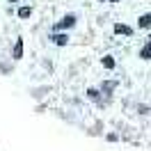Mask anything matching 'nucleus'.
<instances>
[{
	"label": "nucleus",
	"instance_id": "obj_1",
	"mask_svg": "<svg viewBox=\"0 0 151 151\" xmlns=\"http://www.w3.org/2000/svg\"><path fill=\"white\" fill-rule=\"evenodd\" d=\"M73 23H76V16H64V19H62V21H60V23L55 25V30H64V28H71Z\"/></svg>",
	"mask_w": 151,
	"mask_h": 151
},
{
	"label": "nucleus",
	"instance_id": "obj_6",
	"mask_svg": "<svg viewBox=\"0 0 151 151\" xmlns=\"http://www.w3.org/2000/svg\"><path fill=\"white\" fill-rule=\"evenodd\" d=\"M21 53H23V41H16V46H14V57H21Z\"/></svg>",
	"mask_w": 151,
	"mask_h": 151
},
{
	"label": "nucleus",
	"instance_id": "obj_9",
	"mask_svg": "<svg viewBox=\"0 0 151 151\" xmlns=\"http://www.w3.org/2000/svg\"><path fill=\"white\" fill-rule=\"evenodd\" d=\"M103 89H105V92H110V89H114V83H103Z\"/></svg>",
	"mask_w": 151,
	"mask_h": 151
},
{
	"label": "nucleus",
	"instance_id": "obj_11",
	"mask_svg": "<svg viewBox=\"0 0 151 151\" xmlns=\"http://www.w3.org/2000/svg\"><path fill=\"white\" fill-rule=\"evenodd\" d=\"M9 2H16V0H9Z\"/></svg>",
	"mask_w": 151,
	"mask_h": 151
},
{
	"label": "nucleus",
	"instance_id": "obj_4",
	"mask_svg": "<svg viewBox=\"0 0 151 151\" xmlns=\"http://www.w3.org/2000/svg\"><path fill=\"white\" fill-rule=\"evenodd\" d=\"M140 57H142V60H151V41L147 44V46H142V50H140Z\"/></svg>",
	"mask_w": 151,
	"mask_h": 151
},
{
	"label": "nucleus",
	"instance_id": "obj_2",
	"mask_svg": "<svg viewBox=\"0 0 151 151\" xmlns=\"http://www.w3.org/2000/svg\"><path fill=\"white\" fill-rule=\"evenodd\" d=\"M142 30H149L151 28V14H144V16H140V23H137Z\"/></svg>",
	"mask_w": 151,
	"mask_h": 151
},
{
	"label": "nucleus",
	"instance_id": "obj_8",
	"mask_svg": "<svg viewBox=\"0 0 151 151\" xmlns=\"http://www.w3.org/2000/svg\"><path fill=\"white\" fill-rule=\"evenodd\" d=\"M19 16H21V19H28V16H30V7H23V9L19 12Z\"/></svg>",
	"mask_w": 151,
	"mask_h": 151
},
{
	"label": "nucleus",
	"instance_id": "obj_7",
	"mask_svg": "<svg viewBox=\"0 0 151 151\" xmlns=\"http://www.w3.org/2000/svg\"><path fill=\"white\" fill-rule=\"evenodd\" d=\"M101 62H103V66H108V69H112V66H114V60H112V57H103Z\"/></svg>",
	"mask_w": 151,
	"mask_h": 151
},
{
	"label": "nucleus",
	"instance_id": "obj_10",
	"mask_svg": "<svg viewBox=\"0 0 151 151\" xmlns=\"http://www.w3.org/2000/svg\"><path fill=\"white\" fill-rule=\"evenodd\" d=\"M110 2H119V0H110Z\"/></svg>",
	"mask_w": 151,
	"mask_h": 151
},
{
	"label": "nucleus",
	"instance_id": "obj_5",
	"mask_svg": "<svg viewBox=\"0 0 151 151\" xmlns=\"http://www.w3.org/2000/svg\"><path fill=\"white\" fill-rule=\"evenodd\" d=\"M53 39H55L57 46H64L66 44V35H53Z\"/></svg>",
	"mask_w": 151,
	"mask_h": 151
},
{
	"label": "nucleus",
	"instance_id": "obj_3",
	"mask_svg": "<svg viewBox=\"0 0 151 151\" xmlns=\"http://www.w3.org/2000/svg\"><path fill=\"white\" fill-rule=\"evenodd\" d=\"M114 32H117V35H133V30L128 28V25H122V23L114 25Z\"/></svg>",
	"mask_w": 151,
	"mask_h": 151
}]
</instances>
